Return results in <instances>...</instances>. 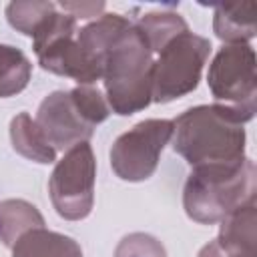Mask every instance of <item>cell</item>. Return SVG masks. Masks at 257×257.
<instances>
[{"label":"cell","mask_w":257,"mask_h":257,"mask_svg":"<svg viewBox=\"0 0 257 257\" xmlns=\"http://www.w3.org/2000/svg\"><path fill=\"white\" fill-rule=\"evenodd\" d=\"M255 16V2L219 4L213 12V30L217 38L227 44H249V40L257 34Z\"/></svg>","instance_id":"10"},{"label":"cell","mask_w":257,"mask_h":257,"mask_svg":"<svg viewBox=\"0 0 257 257\" xmlns=\"http://www.w3.org/2000/svg\"><path fill=\"white\" fill-rule=\"evenodd\" d=\"M32 64L26 54L10 44H0V98L14 96L28 86Z\"/></svg>","instance_id":"14"},{"label":"cell","mask_w":257,"mask_h":257,"mask_svg":"<svg viewBox=\"0 0 257 257\" xmlns=\"http://www.w3.org/2000/svg\"><path fill=\"white\" fill-rule=\"evenodd\" d=\"M209 88L219 104L255 116V50L251 44H225L209 64Z\"/></svg>","instance_id":"7"},{"label":"cell","mask_w":257,"mask_h":257,"mask_svg":"<svg viewBox=\"0 0 257 257\" xmlns=\"http://www.w3.org/2000/svg\"><path fill=\"white\" fill-rule=\"evenodd\" d=\"M54 10H56V4L52 2H10L6 6V18L12 28L32 38L38 26Z\"/></svg>","instance_id":"16"},{"label":"cell","mask_w":257,"mask_h":257,"mask_svg":"<svg viewBox=\"0 0 257 257\" xmlns=\"http://www.w3.org/2000/svg\"><path fill=\"white\" fill-rule=\"evenodd\" d=\"M135 26L141 30V34L145 36L153 52H159L175 36L189 30L187 22L177 12H149L141 16Z\"/></svg>","instance_id":"15"},{"label":"cell","mask_w":257,"mask_h":257,"mask_svg":"<svg viewBox=\"0 0 257 257\" xmlns=\"http://www.w3.org/2000/svg\"><path fill=\"white\" fill-rule=\"evenodd\" d=\"M34 122L56 153L88 141L94 133V126L82 116L70 90H54L44 96Z\"/></svg>","instance_id":"8"},{"label":"cell","mask_w":257,"mask_h":257,"mask_svg":"<svg viewBox=\"0 0 257 257\" xmlns=\"http://www.w3.org/2000/svg\"><path fill=\"white\" fill-rule=\"evenodd\" d=\"M153 50L133 22L110 40L100 80L114 114L128 116L153 102Z\"/></svg>","instance_id":"2"},{"label":"cell","mask_w":257,"mask_h":257,"mask_svg":"<svg viewBox=\"0 0 257 257\" xmlns=\"http://www.w3.org/2000/svg\"><path fill=\"white\" fill-rule=\"evenodd\" d=\"M199 257H227L221 249H219V245H217V241L213 239V241H209L201 251H199Z\"/></svg>","instance_id":"19"},{"label":"cell","mask_w":257,"mask_h":257,"mask_svg":"<svg viewBox=\"0 0 257 257\" xmlns=\"http://www.w3.org/2000/svg\"><path fill=\"white\" fill-rule=\"evenodd\" d=\"M94 183L96 159L88 141L64 151L48 181L54 211L66 221L86 219L94 205Z\"/></svg>","instance_id":"5"},{"label":"cell","mask_w":257,"mask_h":257,"mask_svg":"<svg viewBox=\"0 0 257 257\" xmlns=\"http://www.w3.org/2000/svg\"><path fill=\"white\" fill-rule=\"evenodd\" d=\"M153 64V100L171 102L199 86L203 66L211 54V42L191 30L167 42Z\"/></svg>","instance_id":"4"},{"label":"cell","mask_w":257,"mask_h":257,"mask_svg":"<svg viewBox=\"0 0 257 257\" xmlns=\"http://www.w3.org/2000/svg\"><path fill=\"white\" fill-rule=\"evenodd\" d=\"M10 143L12 149L28 161L48 165L56 161V151L48 145L38 124L28 112H18L10 120Z\"/></svg>","instance_id":"12"},{"label":"cell","mask_w":257,"mask_h":257,"mask_svg":"<svg viewBox=\"0 0 257 257\" xmlns=\"http://www.w3.org/2000/svg\"><path fill=\"white\" fill-rule=\"evenodd\" d=\"M173 120L147 118L122 133L110 147V167L120 181L141 183L153 177L163 149L171 143Z\"/></svg>","instance_id":"6"},{"label":"cell","mask_w":257,"mask_h":257,"mask_svg":"<svg viewBox=\"0 0 257 257\" xmlns=\"http://www.w3.org/2000/svg\"><path fill=\"white\" fill-rule=\"evenodd\" d=\"M255 217V199H251L219 221V237L215 241L227 257H257Z\"/></svg>","instance_id":"9"},{"label":"cell","mask_w":257,"mask_h":257,"mask_svg":"<svg viewBox=\"0 0 257 257\" xmlns=\"http://www.w3.org/2000/svg\"><path fill=\"white\" fill-rule=\"evenodd\" d=\"M251 199H255V163L249 157L237 167L191 169L183 189L185 213L201 225L219 223Z\"/></svg>","instance_id":"3"},{"label":"cell","mask_w":257,"mask_h":257,"mask_svg":"<svg viewBox=\"0 0 257 257\" xmlns=\"http://www.w3.org/2000/svg\"><path fill=\"white\" fill-rule=\"evenodd\" d=\"M249 118L225 104H199L173 120V151L191 169L237 167L245 157V122Z\"/></svg>","instance_id":"1"},{"label":"cell","mask_w":257,"mask_h":257,"mask_svg":"<svg viewBox=\"0 0 257 257\" xmlns=\"http://www.w3.org/2000/svg\"><path fill=\"white\" fill-rule=\"evenodd\" d=\"M114 257H167V251L157 237L137 231L124 235L118 241Z\"/></svg>","instance_id":"17"},{"label":"cell","mask_w":257,"mask_h":257,"mask_svg":"<svg viewBox=\"0 0 257 257\" xmlns=\"http://www.w3.org/2000/svg\"><path fill=\"white\" fill-rule=\"evenodd\" d=\"M44 227L40 211L24 199H6L0 203V241L12 249V245L28 231Z\"/></svg>","instance_id":"13"},{"label":"cell","mask_w":257,"mask_h":257,"mask_svg":"<svg viewBox=\"0 0 257 257\" xmlns=\"http://www.w3.org/2000/svg\"><path fill=\"white\" fill-rule=\"evenodd\" d=\"M60 8L78 20V18H98L104 10V4L102 2H62Z\"/></svg>","instance_id":"18"},{"label":"cell","mask_w":257,"mask_h":257,"mask_svg":"<svg viewBox=\"0 0 257 257\" xmlns=\"http://www.w3.org/2000/svg\"><path fill=\"white\" fill-rule=\"evenodd\" d=\"M12 257H82V249L72 237L38 227L12 245Z\"/></svg>","instance_id":"11"}]
</instances>
